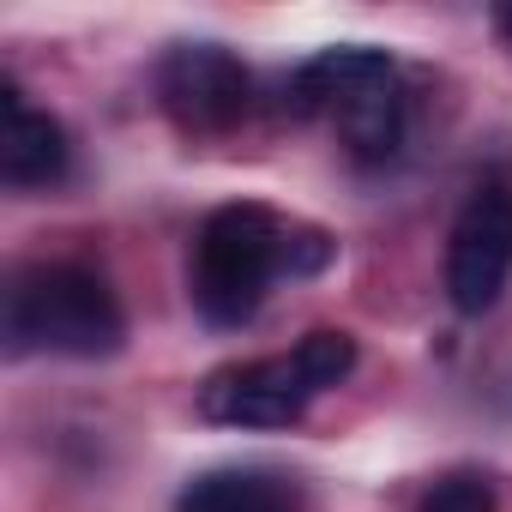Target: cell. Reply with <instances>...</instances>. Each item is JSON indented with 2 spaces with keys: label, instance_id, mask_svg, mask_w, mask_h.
Instances as JSON below:
<instances>
[{
  "label": "cell",
  "instance_id": "6da1fadb",
  "mask_svg": "<svg viewBox=\"0 0 512 512\" xmlns=\"http://www.w3.org/2000/svg\"><path fill=\"white\" fill-rule=\"evenodd\" d=\"M332 260V235L272 205H217L187 260V296L205 326H247L278 278H308Z\"/></svg>",
  "mask_w": 512,
  "mask_h": 512
},
{
  "label": "cell",
  "instance_id": "7a4b0ae2",
  "mask_svg": "<svg viewBox=\"0 0 512 512\" xmlns=\"http://www.w3.org/2000/svg\"><path fill=\"white\" fill-rule=\"evenodd\" d=\"M0 332L13 356H115L127 338V314L115 290L73 260H37L19 266L0 296Z\"/></svg>",
  "mask_w": 512,
  "mask_h": 512
},
{
  "label": "cell",
  "instance_id": "3957f363",
  "mask_svg": "<svg viewBox=\"0 0 512 512\" xmlns=\"http://www.w3.org/2000/svg\"><path fill=\"white\" fill-rule=\"evenodd\" d=\"M356 338L350 332H308L284 356L229 362L199 386V416L217 428H290L320 392L350 380Z\"/></svg>",
  "mask_w": 512,
  "mask_h": 512
},
{
  "label": "cell",
  "instance_id": "277c9868",
  "mask_svg": "<svg viewBox=\"0 0 512 512\" xmlns=\"http://www.w3.org/2000/svg\"><path fill=\"white\" fill-rule=\"evenodd\" d=\"M284 103L302 121L326 115L362 163H386L404 139V79L380 49H320L290 73Z\"/></svg>",
  "mask_w": 512,
  "mask_h": 512
},
{
  "label": "cell",
  "instance_id": "5b68a950",
  "mask_svg": "<svg viewBox=\"0 0 512 512\" xmlns=\"http://www.w3.org/2000/svg\"><path fill=\"white\" fill-rule=\"evenodd\" d=\"M512 284V193L482 181L446 235V302L458 314H488Z\"/></svg>",
  "mask_w": 512,
  "mask_h": 512
},
{
  "label": "cell",
  "instance_id": "8992f818",
  "mask_svg": "<svg viewBox=\"0 0 512 512\" xmlns=\"http://www.w3.org/2000/svg\"><path fill=\"white\" fill-rule=\"evenodd\" d=\"M157 103L181 133H229L253 103V79L217 43H175L157 61Z\"/></svg>",
  "mask_w": 512,
  "mask_h": 512
},
{
  "label": "cell",
  "instance_id": "52a82bcc",
  "mask_svg": "<svg viewBox=\"0 0 512 512\" xmlns=\"http://www.w3.org/2000/svg\"><path fill=\"white\" fill-rule=\"evenodd\" d=\"M67 169H73L67 127L7 79V91H0V181L25 193V187H55Z\"/></svg>",
  "mask_w": 512,
  "mask_h": 512
},
{
  "label": "cell",
  "instance_id": "ba28073f",
  "mask_svg": "<svg viewBox=\"0 0 512 512\" xmlns=\"http://www.w3.org/2000/svg\"><path fill=\"white\" fill-rule=\"evenodd\" d=\"M175 512H302V494L290 476L260 470V464H229L205 470L181 488Z\"/></svg>",
  "mask_w": 512,
  "mask_h": 512
},
{
  "label": "cell",
  "instance_id": "9c48e42d",
  "mask_svg": "<svg viewBox=\"0 0 512 512\" xmlns=\"http://www.w3.org/2000/svg\"><path fill=\"white\" fill-rule=\"evenodd\" d=\"M422 512H494V488H488L482 476L458 470V476H440V482L428 488Z\"/></svg>",
  "mask_w": 512,
  "mask_h": 512
},
{
  "label": "cell",
  "instance_id": "30bf717a",
  "mask_svg": "<svg viewBox=\"0 0 512 512\" xmlns=\"http://www.w3.org/2000/svg\"><path fill=\"white\" fill-rule=\"evenodd\" d=\"M494 31L506 37V49H512V7H494Z\"/></svg>",
  "mask_w": 512,
  "mask_h": 512
}]
</instances>
